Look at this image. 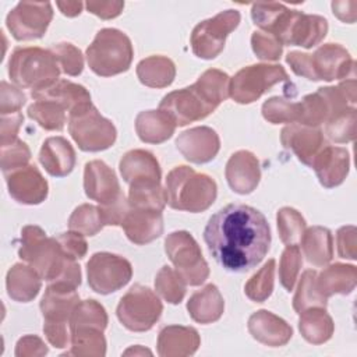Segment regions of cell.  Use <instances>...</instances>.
Returning a JSON list of instances; mask_svg holds the SVG:
<instances>
[{"label": "cell", "instance_id": "1", "mask_svg": "<svg viewBox=\"0 0 357 357\" xmlns=\"http://www.w3.org/2000/svg\"><path fill=\"white\" fill-rule=\"evenodd\" d=\"M211 255L226 271L243 273L257 266L271 247L266 218L255 208L230 204L213 213L204 230Z\"/></svg>", "mask_w": 357, "mask_h": 357}, {"label": "cell", "instance_id": "2", "mask_svg": "<svg viewBox=\"0 0 357 357\" xmlns=\"http://www.w3.org/2000/svg\"><path fill=\"white\" fill-rule=\"evenodd\" d=\"M18 255L49 283H66L73 287L81 284V268L77 259L68 258L56 237H47L39 226L22 227Z\"/></svg>", "mask_w": 357, "mask_h": 357}, {"label": "cell", "instance_id": "3", "mask_svg": "<svg viewBox=\"0 0 357 357\" xmlns=\"http://www.w3.org/2000/svg\"><path fill=\"white\" fill-rule=\"evenodd\" d=\"M216 195L215 180L190 166H176L166 177L167 205L173 209L204 212L215 202Z\"/></svg>", "mask_w": 357, "mask_h": 357}, {"label": "cell", "instance_id": "4", "mask_svg": "<svg viewBox=\"0 0 357 357\" xmlns=\"http://www.w3.org/2000/svg\"><path fill=\"white\" fill-rule=\"evenodd\" d=\"M60 67L53 53L42 47H15L8 60V77L18 88L42 91L59 81Z\"/></svg>", "mask_w": 357, "mask_h": 357}, {"label": "cell", "instance_id": "5", "mask_svg": "<svg viewBox=\"0 0 357 357\" xmlns=\"http://www.w3.org/2000/svg\"><path fill=\"white\" fill-rule=\"evenodd\" d=\"M132 57L134 49L130 38L116 28L98 31L86 49L88 66L99 77H113L127 71Z\"/></svg>", "mask_w": 357, "mask_h": 357}, {"label": "cell", "instance_id": "6", "mask_svg": "<svg viewBox=\"0 0 357 357\" xmlns=\"http://www.w3.org/2000/svg\"><path fill=\"white\" fill-rule=\"evenodd\" d=\"M68 131L78 148L84 152L105 151L117 138L114 124L109 119H105L92 102L68 113Z\"/></svg>", "mask_w": 357, "mask_h": 357}, {"label": "cell", "instance_id": "7", "mask_svg": "<svg viewBox=\"0 0 357 357\" xmlns=\"http://www.w3.org/2000/svg\"><path fill=\"white\" fill-rule=\"evenodd\" d=\"M165 251L185 284L199 286L208 279L209 266L198 243L188 231L170 233L165 240Z\"/></svg>", "mask_w": 357, "mask_h": 357}, {"label": "cell", "instance_id": "8", "mask_svg": "<svg viewBox=\"0 0 357 357\" xmlns=\"http://www.w3.org/2000/svg\"><path fill=\"white\" fill-rule=\"evenodd\" d=\"M162 311V301L149 287L134 284L120 298L116 315L128 331L146 332L158 322Z\"/></svg>", "mask_w": 357, "mask_h": 357}, {"label": "cell", "instance_id": "9", "mask_svg": "<svg viewBox=\"0 0 357 357\" xmlns=\"http://www.w3.org/2000/svg\"><path fill=\"white\" fill-rule=\"evenodd\" d=\"M287 79L289 75L280 64H252L230 78V96L241 105L252 103L273 85Z\"/></svg>", "mask_w": 357, "mask_h": 357}, {"label": "cell", "instance_id": "10", "mask_svg": "<svg viewBox=\"0 0 357 357\" xmlns=\"http://www.w3.org/2000/svg\"><path fill=\"white\" fill-rule=\"evenodd\" d=\"M240 24L237 10H225L212 18L201 21L191 33V49L194 54L204 60L215 59L225 47L226 38Z\"/></svg>", "mask_w": 357, "mask_h": 357}, {"label": "cell", "instance_id": "11", "mask_svg": "<svg viewBox=\"0 0 357 357\" xmlns=\"http://www.w3.org/2000/svg\"><path fill=\"white\" fill-rule=\"evenodd\" d=\"M89 287L99 294H110L124 287L132 278V266L126 258L112 252H95L86 262Z\"/></svg>", "mask_w": 357, "mask_h": 357}, {"label": "cell", "instance_id": "12", "mask_svg": "<svg viewBox=\"0 0 357 357\" xmlns=\"http://www.w3.org/2000/svg\"><path fill=\"white\" fill-rule=\"evenodd\" d=\"M53 18L49 1H20L7 15L6 25L17 40H33L45 35Z\"/></svg>", "mask_w": 357, "mask_h": 357}, {"label": "cell", "instance_id": "13", "mask_svg": "<svg viewBox=\"0 0 357 357\" xmlns=\"http://www.w3.org/2000/svg\"><path fill=\"white\" fill-rule=\"evenodd\" d=\"M159 109L167 113L176 126H187L209 116L216 107L192 84L187 88L165 95Z\"/></svg>", "mask_w": 357, "mask_h": 357}, {"label": "cell", "instance_id": "14", "mask_svg": "<svg viewBox=\"0 0 357 357\" xmlns=\"http://www.w3.org/2000/svg\"><path fill=\"white\" fill-rule=\"evenodd\" d=\"M312 81H333L356 77V61L339 43H325L310 54Z\"/></svg>", "mask_w": 357, "mask_h": 357}, {"label": "cell", "instance_id": "15", "mask_svg": "<svg viewBox=\"0 0 357 357\" xmlns=\"http://www.w3.org/2000/svg\"><path fill=\"white\" fill-rule=\"evenodd\" d=\"M326 33L328 21L324 17L291 10L286 25L279 35V40L282 45L311 49L321 43Z\"/></svg>", "mask_w": 357, "mask_h": 357}, {"label": "cell", "instance_id": "16", "mask_svg": "<svg viewBox=\"0 0 357 357\" xmlns=\"http://www.w3.org/2000/svg\"><path fill=\"white\" fill-rule=\"evenodd\" d=\"M8 194L24 205L42 204L47 197V181L35 165H25L4 173Z\"/></svg>", "mask_w": 357, "mask_h": 357}, {"label": "cell", "instance_id": "17", "mask_svg": "<svg viewBox=\"0 0 357 357\" xmlns=\"http://www.w3.org/2000/svg\"><path fill=\"white\" fill-rule=\"evenodd\" d=\"M280 142L310 167L317 155L328 145L321 130L301 124L286 126L280 132Z\"/></svg>", "mask_w": 357, "mask_h": 357}, {"label": "cell", "instance_id": "18", "mask_svg": "<svg viewBox=\"0 0 357 357\" xmlns=\"http://www.w3.org/2000/svg\"><path fill=\"white\" fill-rule=\"evenodd\" d=\"M176 146L180 153L192 163H208L219 152L220 139L211 127H194L181 132L176 139Z\"/></svg>", "mask_w": 357, "mask_h": 357}, {"label": "cell", "instance_id": "19", "mask_svg": "<svg viewBox=\"0 0 357 357\" xmlns=\"http://www.w3.org/2000/svg\"><path fill=\"white\" fill-rule=\"evenodd\" d=\"M84 190L89 199L105 205L120 194V184L116 173L103 160H91L84 169Z\"/></svg>", "mask_w": 357, "mask_h": 357}, {"label": "cell", "instance_id": "20", "mask_svg": "<svg viewBox=\"0 0 357 357\" xmlns=\"http://www.w3.org/2000/svg\"><path fill=\"white\" fill-rule=\"evenodd\" d=\"M225 176L229 187L234 192L240 195L250 194L261 180L259 162L252 152L237 151L227 160Z\"/></svg>", "mask_w": 357, "mask_h": 357}, {"label": "cell", "instance_id": "21", "mask_svg": "<svg viewBox=\"0 0 357 357\" xmlns=\"http://www.w3.org/2000/svg\"><path fill=\"white\" fill-rule=\"evenodd\" d=\"M248 332L259 343L271 347L284 346L293 336L291 326L268 310H259L248 318Z\"/></svg>", "mask_w": 357, "mask_h": 357}, {"label": "cell", "instance_id": "22", "mask_svg": "<svg viewBox=\"0 0 357 357\" xmlns=\"http://www.w3.org/2000/svg\"><path fill=\"white\" fill-rule=\"evenodd\" d=\"M311 167L325 188H333L340 185L350 167V155L344 148L326 145L314 159Z\"/></svg>", "mask_w": 357, "mask_h": 357}, {"label": "cell", "instance_id": "23", "mask_svg": "<svg viewBox=\"0 0 357 357\" xmlns=\"http://www.w3.org/2000/svg\"><path fill=\"white\" fill-rule=\"evenodd\" d=\"M121 227L131 243L144 245L162 236L163 216L159 211L130 208Z\"/></svg>", "mask_w": 357, "mask_h": 357}, {"label": "cell", "instance_id": "24", "mask_svg": "<svg viewBox=\"0 0 357 357\" xmlns=\"http://www.w3.org/2000/svg\"><path fill=\"white\" fill-rule=\"evenodd\" d=\"M79 303L77 289L64 283H49L40 301V311L45 321L70 322V317Z\"/></svg>", "mask_w": 357, "mask_h": 357}, {"label": "cell", "instance_id": "25", "mask_svg": "<svg viewBox=\"0 0 357 357\" xmlns=\"http://www.w3.org/2000/svg\"><path fill=\"white\" fill-rule=\"evenodd\" d=\"M198 332L191 326L169 325L158 336V354L162 357H184L194 354L199 347Z\"/></svg>", "mask_w": 357, "mask_h": 357}, {"label": "cell", "instance_id": "26", "mask_svg": "<svg viewBox=\"0 0 357 357\" xmlns=\"http://www.w3.org/2000/svg\"><path fill=\"white\" fill-rule=\"evenodd\" d=\"M75 151L63 137H50L45 139L39 151V162L53 177L70 174L75 166Z\"/></svg>", "mask_w": 357, "mask_h": 357}, {"label": "cell", "instance_id": "27", "mask_svg": "<svg viewBox=\"0 0 357 357\" xmlns=\"http://www.w3.org/2000/svg\"><path fill=\"white\" fill-rule=\"evenodd\" d=\"M119 169L127 184L137 180L160 181L162 172L158 159L145 149H132L123 155Z\"/></svg>", "mask_w": 357, "mask_h": 357}, {"label": "cell", "instance_id": "28", "mask_svg": "<svg viewBox=\"0 0 357 357\" xmlns=\"http://www.w3.org/2000/svg\"><path fill=\"white\" fill-rule=\"evenodd\" d=\"M187 310L195 322L212 324L222 317L225 311V300L219 289L209 283L190 297Z\"/></svg>", "mask_w": 357, "mask_h": 357}, {"label": "cell", "instance_id": "29", "mask_svg": "<svg viewBox=\"0 0 357 357\" xmlns=\"http://www.w3.org/2000/svg\"><path fill=\"white\" fill-rule=\"evenodd\" d=\"M176 130V123L163 110H144L135 119V131L142 142L162 144L167 141Z\"/></svg>", "mask_w": 357, "mask_h": 357}, {"label": "cell", "instance_id": "30", "mask_svg": "<svg viewBox=\"0 0 357 357\" xmlns=\"http://www.w3.org/2000/svg\"><path fill=\"white\" fill-rule=\"evenodd\" d=\"M40 275L31 266L24 264H15L7 272L6 287L11 300L18 303L32 301L42 286Z\"/></svg>", "mask_w": 357, "mask_h": 357}, {"label": "cell", "instance_id": "31", "mask_svg": "<svg viewBox=\"0 0 357 357\" xmlns=\"http://www.w3.org/2000/svg\"><path fill=\"white\" fill-rule=\"evenodd\" d=\"M357 284V268L354 265L333 264L317 275V286L326 298L333 294H350Z\"/></svg>", "mask_w": 357, "mask_h": 357}, {"label": "cell", "instance_id": "32", "mask_svg": "<svg viewBox=\"0 0 357 357\" xmlns=\"http://www.w3.org/2000/svg\"><path fill=\"white\" fill-rule=\"evenodd\" d=\"M31 96L35 100H39V99L53 100L61 105L68 113L86 103H91L89 92L82 85L67 81V79H59L57 82H54L52 86L46 89L31 92Z\"/></svg>", "mask_w": 357, "mask_h": 357}, {"label": "cell", "instance_id": "33", "mask_svg": "<svg viewBox=\"0 0 357 357\" xmlns=\"http://www.w3.org/2000/svg\"><path fill=\"white\" fill-rule=\"evenodd\" d=\"M301 248L308 264L325 266L333 258V237L329 229L312 226L301 236Z\"/></svg>", "mask_w": 357, "mask_h": 357}, {"label": "cell", "instance_id": "34", "mask_svg": "<svg viewBox=\"0 0 357 357\" xmlns=\"http://www.w3.org/2000/svg\"><path fill=\"white\" fill-rule=\"evenodd\" d=\"M298 329L301 336L311 344L328 342L335 331L331 315L322 307H311L300 312Z\"/></svg>", "mask_w": 357, "mask_h": 357}, {"label": "cell", "instance_id": "35", "mask_svg": "<svg viewBox=\"0 0 357 357\" xmlns=\"http://www.w3.org/2000/svg\"><path fill=\"white\" fill-rule=\"evenodd\" d=\"M137 77L145 86L166 88L174 81L176 66L165 56H149L137 64Z\"/></svg>", "mask_w": 357, "mask_h": 357}, {"label": "cell", "instance_id": "36", "mask_svg": "<svg viewBox=\"0 0 357 357\" xmlns=\"http://www.w3.org/2000/svg\"><path fill=\"white\" fill-rule=\"evenodd\" d=\"M128 185V202L131 208L162 212L166 206V190L162 188L160 181L137 180Z\"/></svg>", "mask_w": 357, "mask_h": 357}, {"label": "cell", "instance_id": "37", "mask_svg": "<svg viewBox=\"0 0 357 357\" xmlns=\"http://www.w3.org/2000/svg\"><path fill=\"white\" fill-rule=\"evenodd\" d=\"M71 350L68 356L102 357L106 354V339L103 331L96 328H81L70 331Z\"/></svg>", "mask_w": 357, "mask_h": 357}, {"label": "cell", "instance_id": "38", "mask_svg": "<svg viewBox=\"0 0 357 357\" xmlns=\"http://www.w3.org/2000/svg\"><path fill=\"white\" fill-rule=\"evenodd\" d=\"M328 298L321 294L317 286V272L312 269H307L303 272L296 294L293 297V308L297 314L311 308V307H322L326 308Z\"/></svg>", "mask_w": 357, "mask_h": 357}, {"label": "cell", "instance_id": "39", "mask_svg": "<svg viewBox=\"0 0 357 357\" xmlns=\"http://www.w3.org/2000/svg\"><path fill=\"white\" fill-rule=\"evenodd\" d=\"M194 85L215 107L230 96V77L216 68L202 73Z\"/></svg>", "mask_w": 357, "mask_h": 357}, {"label": "cell", "instance_id": "40", "mask_svg": "<svg viewBox=\"0 0 357 357\" xmlns=\"http://www.w3.org/2000/svg\"><path fill=\"white\" fill-rule=\"evenodd\" d=\"M68 326L70 331L81 328H96L105 331L107 326L106 310L96 300L79 301L70 317Z\"/></svg>", "mask_w": 357, "mask_h": 357}, {"label": "cell", "instance_id": "41", "mask_svg": "<svg viewBox=\"0 0 357 357\" xmlns=\"http://www.w3.org/2000/svg\"><path fill=\"white\" fill-rule=\"evenodd\" d=\"M28 117L35 120L42 128L47 131H61L66 124V109L47 99L35 100L28 107Z\"/></svg>", "mask_w": 357, "mask_h": 357}, {"label": "cell", "instance_id": "42", "mask_svg": "<svg viewBox=\"0 0 357 357\" xmlns=\"http://www.w3.org/2000/svg\"><path fill=\"white\" fill-rule=\"evenodd\" d=\"M155 290L165 301L178 304L185 296V283L176 269L165 265L156 273Z\"/></svg>", "mask_w": 357, "mask_h": 357}, {"label": "cell", "instance_id": "43", "mask_svg": "<svg viewBox=\"0 0 357 357\" xmlns=\"http://www.w3.org/2000/svg\"><path fill=\"white\" fill-rule=\"evenodd\" d=\"M275 259H269L255 275L250 278L244 286V293L250 300L255 303H264L272 294L275 283Z\"/></svg>", "mask_w": 357, "mask_h": 357}, {"label": "cell", "instance_id": "44", "mask_svg": "<svg viewBox=\"0 0 357 357\" xmlns=\"http://www.w3.org/2000/svg\"><path fill=\"white\" fill-rule=\"evenodd\" d=\"M276 220L280 240L286 245L297 244L301 240L305 230V220L298 211L290 206H283L278 211Z\"/></svg>", "mask_w": 357, "mask_h": 357}, {"label": "cell", "instance_id": "45", "mask_svg": "<svg viewBox=\"0 0 357 357\" xmlns=\"http://www.w3.org/2000/svg\"><path fill=\"white\" fill-rule=\"evenodd\" d=\"M103 226L98 206L91 204L77 206L68 218V229L84 236H95Z\"/></svg>", "mask_w": 357, "mask_h": 357}, {"label": "cell", "instance_id": "46", "mask_svg": "<svg viewBox=\"0 0 357 357\" xmlns=\"http://www.w3.org/2000/svg\"><path fill=\"white\" fill-rule=\"evenodd\" d=\"M287 10L289 8L282 3H254L251 7V18L264 32L275 35Z\"/></svg>", "mask_w": 357, "mask_h": 357}, {"label": "cell", "instance_id": "47", "mask_svg": "<svg viewBox=\"0 0 357 357\" xmlns=\"http://www.w3.org/2000/svg\"><path fill=\"white\" fill-rule=\"evenodd\" d=\"M356 109L349 107L325 123V134L333 142L343 144L356 138Z\"/></svg>", "mask_w": 357, "mask_h": 357}, {"label": "cell", "instance_id": "48", "mask_svg": "<svg viewBox=\"0 0 357 357\" xmlns=\"http://www.w3.org/2000/svg\"><path fill=\"white\" fill-rule=\"evenodd\" d=\"M262 116L272 124L297 123L298 102H290L282 96H273L264 102Z\"/></svg>", "mask_w": 357, "mask_h": 357}, {"label": "cell", "instance_id": "49", "mask_svg": "<svg viewBox=\"0 0 357 357\" xmlns=\"http://www.w3.org/2000/svg\"><path fill=\"white\" fill-rule=\"evenodd\" d=\"M49 50L53 53L60 70L64 74L77 77L82 73L84 57L81 50L75 47L73 43H68V42L54 43Z\"/></svg>", "mask_w": 357, "mask_h": 357}, {"label": "cell", "instance_id": "50", "mask_svg": "<svg viewBox=\"0 0 357 357\" xmlns=\"http://www.w3.org/2000/svg\"><path fill=\"white\" fill-rule=\"evenodd\" d=\"M303 265L301 259V251L297 244L286 245V248L282 252L280 264H279V279L280 284L287 290L291 291L296 280L298 278L300 268Z\"/></svg>", "mask_w": 357, "mask_h": 357}, {"label": "cell", "instance_id": "51", "mask_svg": "<svg viewBox=\"0 0 357 357\" xmlns=\"http://www.w3.org/2000/svg\"><path fill=\"white\" fill-rule=\"evenodd\" d=\"M251 47L258 59L272 60V61L279 60L282 50H283L282 42L275 35L264 32V31L252 32Z\"/></svg>", "mask_w": 357, "mask_h": 357}, {"label": "cell", "instance_id": "52", "mask_svg": "<svg viewBox=\"0 0 357 357\" xmlns=\"http://www.w3.org/2000/svg\"><path fill=\"white\" fill-rule=\"evenodd\" d=\"M0 148H1L0 159H1L3 173H7V172H11L21 166H25V165H28V162L31 159V151H29L28 145L18 138L14 142L0 146Z\"/></svg>", "mask_w": 357, "mask_h": 357}, {"label": "cell", "instance_id": "53", "mask_svg": "<svg viewBox=\"0 0 357 357\" xmlns=\"http://www.w3.org/2000/svg\"><path fill=\"white\" fill-rule=\"evenodd\" d=\"M130 208V202L123 192L112 202L98 206L105 226H121Z\"/></svg>", "mask_w": 357, "mask_h": 357}, {"label": "cell", "instance_id": "54", "mask_svg": "<svg viewBox=\"0 0 357 357\" xmlns=\"http://www.w3.org/2000/svg\"><path fill=\"white\" fill-rule=\"evenodd\" d=\"M25 100H26V96L17 85H11L6 81H1V86H0V113H1V116L20 113Z\"/></svg>", "mask_w": 357, "mask_h": 357}, {"label": "cell", "instance_id": "55", "mask_svg": "<svg viewBox=\"0 0 357 357\" xmlns=\"http://www.w3.org/2000/svg\"><path fill=\"white\" fill-rule=\"evenodd\" d=\"M56 240L59 241L63 252L73 259H81L85 257L88 251V244L84 238V234L77 233V231H67V233H60Z\"/></svg>", "mask_w": 357, "mask_h": 357}, {"label": "cell", "instance_id": "56", "mask_svg": "<svg viewBox=\"0 0 357 357\" xmlns=\"http://www.w3.org/2000/svg\"><path fill=\"white\" fill-rule=\"evenodd\" d=\"M337 254L340 258L356 259L357 258V230L353 225L343 226L336 233Z\"/></svg>", "mask_w": 357, "mask_h": 357}, {"label": "cell", "instance_id": "57", "mask_svg": "<svg viewBox=\"0 0 357 357\" xmlns=\"http://www.w3.org/2000/svg\"><path fill=\"white\" fill-rule=\"evenodd\" d=\"M43 333L47 342L56 349H64L71 340V335L67 331V324L64 322H43Z\"/></svg>", "mask_w": 357, "mask_h": 357}, {"label": "cell", "instance_id": "58", "mask_svg": "<svg viewBox=\"0 0 357 357\" xmlns=\"http://www.w3.org/2000/svg\"><path fill=\"white\" fill-rule=\"evenodd\" d=\"M24 121V116L20 113L1 116L0 123V146L8 145L17 139L18 130Z\"/></svg>", "mask_w": 357, "mask_h": 357}, {"label": "cell", "instance_id": "59", "mask_svg": "<svg viewBox=\"0 0 357 357\" xmlns=\"http://www.w3.org/2000/svg\"><path fill=\"white\" fill-rule=\"evenodd\" d=\"M47 353V347L43 340L33 335L22 336L15 344V356L17 357H28V356H45Z\"/></svg>", "mask_w": 357, "mask_h": 357}, {"label": "cell", "instance_id": "60", "mask_svg": "<svg viewBox=\"0 0 357 357\" xmlns=\"http://www.w3.org/2000/svg\"><path fill=\"white\" fill-rule=\"evenodd\" d=\"M85 7L89 13L102 20H110L120 15L124 8L123 1H86Z\"/></svg>", "mask_w": 357, "mask_h": 357}, {"label": "cell", "instance_id": "61", "mask_svg": "<svg viewBox=\"0 0 357 357\" xmlns=\"http://www.w3.org/2000/svg\"><path fill=\"white\" fill-rule=\"evenodd\" d=\"M286 63L290 66L293 73L298 77H304L312 81L310 54L301 52H289L286 56Z\"/></svg>", "mask_w": 357, "mask_h": 357}, {"label": "cell", "instance_id": "62", "mask_svg": "<svg viewBox=\"0 0 357 357\" xmlns=\"http://www.w3.org/2000/svg\"><path fill=\"white\" fill-rule=\"evenodd\" d=\"M356 1H333L332 10L333 14L343 22L353 24L356 21Z\"/></svg>", "mask_w": 357, "mask_h": 357}, {"label": "cell", "instance_id": "63", "mask_svg": "<svg viewBox=\"0 0 357 357\" xmlns=\"http://www.w3.org/2000/svg\"><path fill=\"white\" fill-rule=\"evenodd\" d=\"M56 6L60 8V11L67 17H75L79 15L82 11L84 3L82 1H57Z\"/></svg>", "mask_w": 357, "mask_h": 357}, {"label": "cell", "instance_id": "64", "mask_svg": "<svg viewBox=\"0 0 357 357\" xmlns=\"http://www.w3.org/2000/svg\"><path fill=\"white\" fill-rule=\"evenodd\" d=\"M130 354H134V356H138V354H152V351L151 350H148V349H144V347H141V346H134V347H130V349H127L126 351H124V356H130Z\"/></svg>", "mask_w": 357, "mask_h": 357}]
</instances>
